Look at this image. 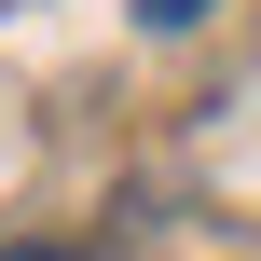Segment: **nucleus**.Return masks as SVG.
Instances as JSON below:
<instances>
[{"label": "nucleus", "instance_id": "nucleus-1", "mask_svg": "<svg viewBox=\"0 0 261 261\" xmlns=\"http://www.w3.org/2000/svg\"><path fill=\"white\" fill-rule=\"evenodd\" d=\"M138 14H151V28H206L220 0H138Z\"/></svg>", "mask_w": 261, "mask_h": 261}, {"label": "nucleus", "instance_id": "nucleus-2", "mask_svg": "<svg viewBox=\"0 0 261 261\" xmlns=\"http://www.w3.org/2000/svg\"><path fill=\"white\" fill-rule=\"evenodd\" d=\"M14 261H69V248H14Z\"/></svg>", "mask_w": 261, "mask_h": 261}]
</instances>
